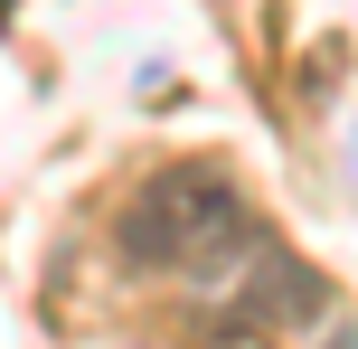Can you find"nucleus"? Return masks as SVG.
I'll use <instances>...</instances> for the list:
<instances>
[{"label":"nucleus","instance_id":"obj_3","mask_svg":"<svg viewBox=\"0 0 358 349\" xmlns=\"http://www.w3.org/2000/svg\"><path fill=\"white\" fill-rule=\"evenodd\" d=\"M208 349H273V331H245V321H227V331H208Z\"/></svg>","mask_w":358,"mask_h":349},{"label":"nucleus","instance_id":"obj_1","mask_svg":"<svg viewBox=\"0 0 358 349\" xmlns=\"http://www.w3.org/2000/svg\"><path fill=\"white\" fill-rule=\"evenodd\" d=\"M255 245H264V227H255L245 189H236L217 161L151 170V180L132 189V208H123V255L151 264V274H189L198 293H227Z\"/></svg>","mask_w":358,"mask_h":349},{"label":"nucleus","instance_id":"obj_2","mask_svg":"<svg viewBox=\"0 0 358 349\" xmlns=\"http://www.w3.org/2000/svg\"><path fill=\"white\" fill-rule=\"evenodd\" d=\"M217 302H227L245 331H311V321H330V283L311 274L302 255H283L273 236L255 245L245 264H236V283H227Z\"/></svg>","mask_w":358,"mask_h":349}]
</instances>
